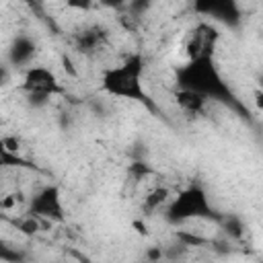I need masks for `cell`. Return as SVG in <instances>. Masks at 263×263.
Wrapping results in <instances>:
<instances>
[{"mask_svg": "<svg viewBox=\"0 0 263 263\" xmlns=\"http://www.w3.org/2000/svg\"><path fill=\"white\" fill-rule=\"evenodd\" d=\"M214 210L205 191L197 185H191L179 191L171 201H166V220L173 224H183L195 218H212Z\"/></svg>", "mask_w": 263, "mask_h": 263, "instance_id": "obj_3", "label": "cell"}, {"mask_svg": "<svg viewBox=\"0 0 263 263\" xmlns=\"http://www.w3.org/2000/svg\"><path fill=\"white\" fill-rule=\"evenodd\" d=\"M0 212H2V210H0ZM0 216H2V214H0Z\"/></svg>", "mask_w": 263, "mask_h": 263, "instance_id": "obj_18", "label": "cell"}, {"mask_svg": "<svg viewBox=\"0 0 263 263\" xmlns=\"http://www.w3.org/2000/svg\"><path fill=\"white\" fill-rule=\"evenodd\" d=\"M103 39H105V33L99 29V27H90V29H84L76 35V49L82 51V53H90V51H97L101 45H103Z\"/></svg>", "mask_w": 263, "mask_h": 263, "instance_id": "obj_9", "label": "cell"}, {"mask_svg": "<svg viewBox=\"0 0 263 263\" xmlns=\"http://www.w3.org/2000/svg\"><path fill=\"white\" fill-rule=\"evenodd\" d=\"M21 86L29 95L31 101L35 99V103H45V101H49V97L62 92L58 76L45 66H29L25 70Z\"/></svg>", "mask_w": 263, "mask_h": 263, "instance_id": "obj_4", "label": "cell"}, {"mask_svg": "<svg viewBox=\"0 0 263 263\" xmlns=\"http://www.w3.org/2000/svg\"><path fill=\"white\" fill-rule=\"evenodd\" d=\"M103 6H107V8H121V6H125V0H99Z\"/></svg>", "mask_w": 263, "mask_h": 263, "instance_id": "obj_15", "label": "cell"}, {"mask_svg": "<svg viewBox=\"0 0 263 263\" xmlns=\"http://www.w3.org/2000/svg\"><path fill=\"white\" fill-rule=\"evenodd\" d=\"M218 31L214 29V25L210 23H199L187 37L185 43V53L187 60H195V58H212L216 43H218Z\"/></svg>", "mask_w": 263, "mask_h": 263, "instance_id": "obj_6", "label": "cell"}, {"mask_svg": "<svg viewBox=\"0 0 263 263\" xmlns=\"http://www.w3.org/2000/svg\"><path fill=\"white\" fill-rule=\"evenodd\" d=\"M175 99H177L179 107L187 113H199L205 107V101H208L203 95H199L195 90H189V88H181V86H179Z\"/></svg>", "mask_w": 263, "mask_h": 263, "instance_id": "obj_10", "label": "cell"}, {"mask_svg": "<svg viewBox=\"0 0 263 263\" xmlns=\"http://www.w3.org/2000/svg\"><path fill=\"white\" fill-rule=\"evenodd\" d=\"M144 60L140 53H132L123 64L115 68H107L101 76V86L111 97H121L127 101H138L146 107H152L150 97L142 84Z\"/></svg>", "mask_w": 263, "mask_h": 263, "instance_id": "obj_2", "label": "cell"}, {"mask_svg": "<svg viewBox=\"0 0 263 263\" xmlns=\"http://www.w3.org/2000/svg\"><path fill=\"white\" fill-rule=\"evenodd\" d=\"M35 43L29 39V37H25V35H21V37H16L12 43H10V47H8V62L12 64V66H18V68H23V66H31V62H33V58H35Z\"/></svg>", "mask_w": 263, "mask_h": 263, "instance_id": "obj_8", "label": "cell"}, {"mask_svg": "<svg viewBox=\"0 0 263 263\" xmlns=\"http://www.w3.org/2000/svg\"><path fill=\"white\" fill-rule=\"evenodd\" d=\"M4 78H6V68H4V66H0V84L4 82Z\"/></svg>", "mask_w": 263, "mask_h": 263, "instance_id": "obj_16", "label": "cell"}, {"mask_svg": "<svg viewBox=\"0 0 263 263\" xmlns=\"http://www.w3.org/2000/svg\"><path fill=\"white\" fill-rule=\"evenodd\" d=\"M166 201H168V191H166L164 187H156V189H152V191L146 195V199H144V210H146V212H154V210L166 205Z\"/></svg>", "mask_w": 263, "mask_h": 263, "instance_id": "obj_11", "label": "cell"}, {"mask_svg": "<svg viewBox=\"0 0 263 263\" xmlns=\"http://www.w3.org/2000/svg\"><path fill=\"white\" fill-rule=\"evenodd\" d=\"M29 214L35 218H45V220H64V203H62V193L55 185H45L39 191L33 193L29 199Z\"/></svg>", "mask_w": 263, "mask_h": 263, "instance_id": "obj_5", "label": "cell"}, {"mask_svg": "<svg viewBox=\"0 0 263 263\" xmlns=\"http://www.w3.org/2000/svg\"><path fill=\"white\" fill-rule=\"evenodd\" d=\"M14 2H23V4H35L37 0H14Z\"/></svg>", "mask_w": 263, "mask_h": 263, "instance_id": "obj_17", "label": "cell"}, {"mask_svg": "<svg viewBox=\"0 0 263 263\" xmlns=\"http://www.w3.org/2000/svg\"><path fill=\"white\" fill-rule=\"evenodd\" d=\"M12 162H16V164H18V162H23V160H18V158H16V154L8 150L6 140H2V138H0V166H4V164H12Z\"/></svg>", "mask_w": 263, "mask_h": 263, "instance_id": "obj_13", "label": "cell"}, {"mask_svg": "<svg viewBox=\"0 0 263 263\" xmlns=\"http://www.w3.org/2000/svg\"><path fill=\"white\" fill-rule=\"evenodd\" d=\"M150 4H152V0H125L127 10H129L132 14H136V16L144 14V12L150 8Z\"/></svg>", "mask_w": 263, "mask_h": 263, "instance_id": "obj_12", "label": "cell"}, {"mask_svg": "<svg viewBox=\"0 0 263 263\" xmlns=\"http://www.w3.org/2000/svg\"><path fill=\"white\" fill-rule=\"evenodd\" d=\"M95 0H66V6L72 10H88Z\"/></svg>", "mask_w": 263, "mask_h": 263, "instance_id": "obj_14", "label": "cell"}, {"mask_svg": "<svg viewBox=\"0 0 263 263\" xmlns=\"http://www.w3.org/2000/svg\"><path fill=\"white\" fill-rule=\"evenodd\" d=\"M177 82L181 88L195 90L203 95L205 99H218V101L232 103V90L220 76L212 58L187 60V64L181 66L177 72Z\"/></svg>", "mask_w": 263, "mask_h": 263, "instance_id": "obj_1", "label": "cell"}, {"mask_svg": "<svg viewBox=\"0 0 263 263\" xmlns=\"http://www.w3.org/2000/svg\"><path fill=\"white\" fill-rule=\"evenodd\" d=\"M193 6L199 14L228 25H234L240 16L236 0H193Z\"/></svg>", "mask_w": 263, "mask_h": 263, "instance_id": "obj_7", "label": "cell"}]
</instances>
